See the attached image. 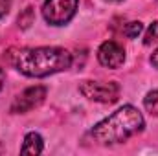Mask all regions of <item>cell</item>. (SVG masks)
Returning a JSON list of instances; mask_svg holds the SVG:
<instances>
[{"instance_id":"obj_1","label":"cell","mask_w":158,"mask_h":156,"mask_svg":"<svg viewBox=\"0 0 158 156\" xmlns=\"http://www.w3.org/2000/svg\"><path fill=\"white\" fill-rule=\"evenodd\" d=\"M4 59L15 70L28 77H46L57 72L70 68L72 53L57 46H40V48H22L9 50Z\"/></svg>"},{"instance_id":"obj_2","label":"cell","mask_w":158,"mask_h":156,"mask_svg":"<svg viewBox=\"0 0 158 156\" xmlns=\"http://www.w3.org/2000/svg\"><path fill=\"white\" fill-rule=\"evenodd\" d=\"M143 125L145 121H143L142 112L131 105H125L119 110H116L112 116L99 121L90 130V134L98 143L112 145V143H121L127 138L138 134L143 129Z\"/></svg>"},{"instance_id":"obj_3","label":"cell","mask_w":158,"mask_h":156,"mask_svg":"<svg viewBox=\"0 0 158 156\" xmlns=\"http://www.w3.org/2000/svg\"><path fill=\"white\" fill-rule=\"evenodd\" d=\"M77 0H44L42 15L52 26H64L77 11Z\"/></svg>"},{"instance_id":"obj_4","label":"cell","mask_w":158,"mask_h":156,"mask_svg":"<svg viewBox=\"0 0 158 156\" xmlns=\"http://www.w3.org/2000/svg\"><path fill=\"white\" fill-rule=\"evenodd\" d=\"M79 92L86 99H92V101H98V103H114L119 97V84L114 83V81H110V83L83 81L79 84Z\"/></svg>"},{"instance_id":"obj_5","label":"cell","mask_w":158,"mask_h":156,"mask_svg":"<svg viewBox=\"0 0 158 156\" xmlns=\"http://www.w3.org/2000/svg\"><path fill=\"white\" fill-rule=\"evenodd\" d=\"M46 97V88L44 86H30L26 88L20 96H17V99L13 101L11 105V112L13 114H24V112H30L33 109H37L40 103L44 101Z\"/></svg>"},{"instance_id":"obj_6","label":"cell","mask_w":158,"mask_h":156,"mask_svg":"<svg viewBox=\"0 0 158 156\" xmlns=\"http://www.w3.org/2000/svg\"><path fill=\"white\" fill-rule=\"evenodd\" d=\"M98 59L107 68H119L125 61V50L114 40H105L98 50Z\"/></svg>"},{"instance_id":"obj_7","label":"cell","mask_w":158,"mask_h":156,"mask_svg":"<svg viewBox=\"0 0 158 156\" xmlns=\"http://www.w3.org/2000/svg\"><path fill=\"white\" fill-rule=\"evenodd\" d=\"M20 153L22 154H39V153H42V138H40V134L30 132L24 138V143L20 147Z\"/></svg>"},{"instance_id":"obj_8","label":"cell","mask_w":158,"mask_h":156,"mask_svg":"<svg viewBox=\"0 0 158 156\" xmlns=\"http://www.w3.org/2000/svg\"><path fill=\"white\" fill-rule=\"evenodd\" d=\"M33 20H35V13H33V7L31 6H28L20 15H19V26L22 28V30H28L31 24H33Z\"/></svg>"},{"instance_id":"obj_9","label":"cell","mask_w":158,"mask_h":156,"mask_svg":"<svg viewBox=\"0 0 158 156\" xmlns=\"http://www.w3.org/2000/svg\"><path fill=\"white\" fill-rule=\"evenodd\" d=\"M143 105H145V109H147L151 114L158 116V88L156 90H153V92H149V94L145 96Z\"/></svg>"},{"instance_id":"obj_10","label":"cell","mask_w":158,"mask_h":156,"mask_svg":"<svg viewBox=\"0 0 158 156\" xmlns=\"http://www.w3.org/2000/svg\"><path fill=\"white\" fill-rule=\"evenodd\" d=\"M142 30H143L142 22H129V24L123 28V33H125L129 39H134V37H138V35L142 33Z\"/></svg>"},{"instance_id":"obj_11","label":"cell","mask_w":158,"mask_h":156,"mask_svg":"<svg viewBox=\"0 0 158 156\" xmlns=\"http://www.w3.org/2000/svg\"><path fill=\"white\" fill-rule=\"evenodd\" d=\"M155 40H158V20H155V22L149 26V30H147V33H145V39H143V44H145V46H151Z\"/></svg>"},{"instance_id":"obj_12","label":"cell","mask_w":158,"mask_h":156,"mask_svg":"<svg viewBox=\"0 0 158 156\" xmlns=\"http://www.w3.org/2000/svg\"><path fill=\"white\" fill-rule=\"evenodd\" d=\"M9 7H11V0H0V18L9 11Z\"/></svg>"},{"instance_id":"obj_13","label":"cell","mask_w":158,"mask_h":156,"mask_svg":"<svg viewBox=\"0 0 158 156\" xmlns=\"http://www.w3.org/2000/svg\"><path fill=\"white\" fill-rule=\"evenodd\" d=\"M151 63H153V64H155V66L158 68V50L155 51V53H153V57H151Z\"/></svg>"},{"instance_id":"obj_14","label":"cell","mask_w":158,"mask_h":156,"mask_svg":"<svg viewBox=\"0 0 158 156\" xmlns=\"http://www.w3.org/2000/svg\"><path fill=\"white\" fill-rule=\"evenodd\" d=\"M4 79H6V76H4V70L0 68V90H2V86H4Z\"/></svg>"}]
</instances>
